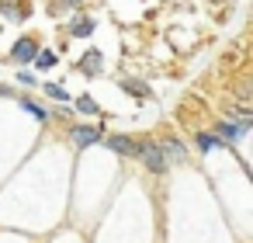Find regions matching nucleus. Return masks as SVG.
<instances>
[{"label": "nucleus", "mask_w": 253, "mask_h": 243, "mask_svg": "<svg viewBox=\"0 0 253 243\" xmlns=\"http://www.w3.org/2000/svg\"><path fill=\"white\" fill-rule=\"evenodd\" d=\"M125 91H128L132 97H146V94H149L146 84H139V80H125Z\"/></svg>", "instance_id": "nucleus-13"}, {"label": "nucleus", "mask_w": 253, "mask_h": 243, "mask_svg": "<svg viewBox=\"0 0 253 243\" xmlns=\"http://www.w3.org/2000/svg\"><path fill=\"white\" fill-rule=\"evenodd\" d=\"M35 56H39V42H35V39H18L14 49H11V59L21 63V66H28Z\"/></svg>", "instance_id": "nucleus-2"}, {"label": "nucleus", "mask_w": 253, "mask_h": 243, "mask_svg": "<svg viewBox=\"0 0 253 243\" xmlns=\"http://www.w3.org/2000/svg\"><path fill=\"white\" fill-rule=\"evenodd\" d=\"M135 139L132 136H122V132H115V136H108V149H115V153H122V156H135Z\"/></svg>", "instance_id": "nucleus-4"}, {"label": "nucleus", "mask_w": 253, "mask_h": 243, "mask_svg": "<svg viewBox=\"0 0 253 243\" xmlns=\"http://www.w3.org/2000/svg\"><path fill=\"white\" fill-rule=\"evenodd\" d=\"M42 87H45V94H49V97H56V101H70V94H66L59 84H42Z\"/></svg>", "instance_id": "nucleus-14"}, {"label": "nucleus", "mask_w": 253, "mask_h": 243, "mask_svg": "<svg viewBox=\"0 0 253 243\" xmlns=\"http://www.w3.org/2000/svg\"><path fill=\"white\" fill-rule=\"evenodd\" d=\"M80 73H87V77H97V73H101V52H97V49H90V52L80 59Z\"/></svg>", "instance_id": "nucleus-6"}, {"label": "nucleus", "mask_w": 253, "mask_h": 243, "mask_svg": "<svg viewBox=\"0 0 253 243\" xmlns=\"http://www.w3.org/2000/svg\"><path fill=\"white\" fill-rule=\"evenodd\" d=\"M135 156H139L153 174H163V170H167V156H163L160 143H139V146H135Z\"/></svg>", "instance_id": "nucleus-1"}, {"label": "nucleus", "mask_w": 253, "mask_h": 243, "mask_svg": "<svg viewBox=\"0 0 253 243\" xmlns=\"http://www.w3.org/2000/svg\"><path fill=\"white\" fill-rule=\"evenodd\" d=\"M35 63H39V70H52V66L59 63V56H56L52 49H39V56H35Z\"/></svg>", "instance_id": "nucleus-9"}, {"label": "nucleus", "mask_w": 253, "mask_h": 243, "mask_svg": "<svg viewBox=\"0 0 253 243\" xmlns=\"http://www.w3.org/2000/svg\"><path fill=\"white\" fill-rule=\"evenodd\" d=\"M90 32H94V21H90V18H87V21H77V25H73V35H77V39H87Z\"/></svg>", "instance_id": "nucleus-12"}, {"label": "nucleus", "mask_w": 253, "mask_h": 243, "mask_svg": "<svg viewBox=\"0 0 253 243\" xmlns=\"http://www.w3.org/2000/svg\"><path fill=\"white\" fill-rule=\"evenodd\" d=\"M7 94H11V91H7V87H0V97H7Z\"/></svg>", "instance_id": "nucleus-16"}, {"label": "nucleus", "mask_w": 253, "mask_h": 243, "mask_svg": "<svg viewBox=\"0 0 253 243\" xmlns=\"http://www.w3.org/2000/svg\"><path fill=\"white\" fill-rule=\"evenodd\" d=\"M160 149H163V156H167V160H173V163H184V160H187V149H184L177 139H163V143H160Z\"/></svg>", "instance_id": "nucleus-5"}, {"label": "nucleus", "mask_w": 253, "mask_h": 243, "mask_svg": "<svg viewBox=\"0 0 253 243\" xmlns=\"http://www.w3.org/2000/svg\"><path fill=\"white\" fill-rule=\"evenodd\" d=\"M194 143H198V153H211V149H218V146H225L215 132H198L194 136Z\"/></svg>", "instance_id": "nucleus-7"}, {"label": "nucleus", "mask_w": 253, "mask_h": 243, "mask_svg": "<svg viewBox=\"0 0 253 243\" xmlns=\"http://www.w3.org/2000/svg\"><path fill=\"white\" fill-rule=\"evenodd\" d=\"M70 4H84V0H70Z\"/></svg>", "instance_id": "nucleus-17"}, {"label": "nucleus", "mask_w": 253, "mask_h": 243, "mask_svg": "<svg viewBox=\"0 0 253 243\" xmlns=\"http://www.w3.org/2000/svg\"><path fill=\"white\" fill-rule=\"evenodd\" d=\"M18 84H25V87H39V84H35V73H32V70H18Z\"/></svg>", "instance_id": "nucleus-15"}, {"label": "nucleus", "mask_w": 253, "mask_h": 243, "mask_svg": "<svg viewBox=\"0 0 253 243\" xmlns=\"http://www.w3.org/2000/svg\"><path fill=\"white\" fill-rule=\"evenodd\" d=\"M73 104H77V111H80V115H97V111H101V108H97V101H94L90 94H84V97H77Z\"/></svg>", "instance_id": "nucleus-10"}, {"label": "nucleus", "mask_w": 253, "mask_h": 243, "mask_svg": "<svg viewBox=\"0 0 253 243\" xmlns=\"http://www.w3.org/2000/svg\"><path fill=\"white\" fill-rule=\"evenodd\" d=\"M70 139H73V146L87 149V146H94V143L101 139V129H97V125H73V129H70Z\"/></svg>", "instance_id": "nucleus-3"}, {"label": "nucleus", "mask_w": 253, "mask_h": 243, "mask_svg": "<svg viewBox=\"0 0 253 243\" xmlns=\"http://www.w3.org/2000/svg\"><path fill=\"white\" fill-rule=\"evenodd\" d=\"M21 108H25V111H28L35 122H45V118H49V111H45L39 101H32V97H25V101H21Z\"/></svg>", "instance_id": "nucleus-8"}, {"label": "nucleus", "mask_w": 253, "mask_h": 243, "mask_svg": "<svg viewBox=\"0 0 253 243\" xmlns=\"http://www.w3.org/2000/svg\"><path fill=\"white\" fill-rule=\"evenodd\" d=\"M0 14H4V18H11V21H21L25 14L14 7V0H4V4H0Z\"/></svg>", "instance_id": "nucleus-11"}]
</instances>
